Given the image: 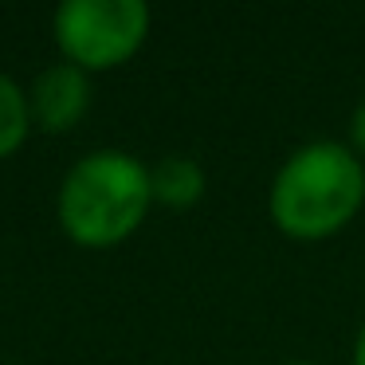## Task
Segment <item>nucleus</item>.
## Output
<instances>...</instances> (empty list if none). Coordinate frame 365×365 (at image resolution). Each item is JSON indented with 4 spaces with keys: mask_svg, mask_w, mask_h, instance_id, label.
I'll list each match as a JSON object with an SVG mask.
<instances>
[{
    "mask_svg": "<svg viewBox=\"0 0 365 365\" xmlns=\"http://www.w3.org/2000/svg\"><path fill=\"white\" fill-rule=\"evenodd\" d=\"M365 208V161L349 142L314 138L283 158L267 189L271 224L287 240H330Z\"/></svg>",
    "mask_w": 365,
    "mask_h": 365,
    "instance_id": "nucleus-1",
    "label": "nucleus"
},
{
    "mask_svg": "<svg viewBox=\"0 0 365 365\" xmlns=\"http://www.w3.org/2000/svg\"><path fill=\"white\" fill-rule=\"evenodd\" d=\"M153 12L142 0H63L51 12V36L67 63L98 75L130 63L150 40Z\"/></svg>",
    "mask_w": 365,
    "mask_h": 365,
    "instance_id": "nucleus-3",
    "label": "nucleus"
},
{
    "mask_svg": "<svg viewBox=\"0 0 365 365\" xmlns=\"http://www.w3.org/2000/svg\"><path fill=\"white\" fill-rule=\"evenodd\" d=\"M32 134L28 114V87H20L12 75L0 71V161H9Z\"/></svg>",
    "mask_w": 365,
    "mask_h": 365,
    "instance_id": "nucleus-6",
    "label": "nucleus"
},
{
    "mask_svg": "<svg viewBox=\"0 0 365 365\" xmlns=\"http://www.w3.org/2000/svg\"><path fill=\"white\" fill-rule=\"evenodd\" d=\"M153 208L150 165L126 150H91L56 189V220L71 244L103 252L130 240Z\"/></svg>",
    "mask_w": 365,
    "mask_h": 365,
    "instance_id": "nucleus-2",
    "label": "nucleus"
},
{
    "mask_svg": "<svg viewBox=\"0 0 365 365\" xmlns=\"http://www.w3.org/2000/svg\"><path fill=\"white\" fill-rule=\"evenodd\" d=\"M349 150L365 161V98L354 106V114H349Z\"/></svg>",
    "mask_w": 365,
    "mask_h": 365,
    "instance_id": "nucleus-7",
    "label": "nucleus"
},
{
    "mask_svg": "<svg viewBox=\"0 0 365 365\" xmlns=\"http://www.w3.org/2000/svg\"><path fill=\"white\" fill-rule=\"evenodd\" d=\"M91 103H95V83L67 59L48 63L28 87V114H32V130H40V134L75 130L87 118Z\"/></svg>",
    "mask_w": 365,
    "mask_h": 365,
    "instance_id": "nucleus-4",
    "label": "nucleus"
},
{
    "mask_svg": "<svg viewBox=\"0 0 365 365\" xmlns=\"http://www.w3.org/2000/svg\"><path fill=\"white\" fill-rule=\"evenodd\" d=\"M349 365H365V322L357 326V338H354V349H349Z\"/></svg>",
    "mask_w": 365,
    "mask_h": 365,
    "instance_id": "nucleus-8",
    "label": "nucleus"
},
{
    "mask_svg": "<svg viewBox=\"0 0 365 365\" xmlns=\"http://www.w3.org/2000/svg\"><path fill=\"white\" fill-rule=\"evenodd\" d=\"M283 365H318V361H283Z\"/></svg>",
    "mask_w": 365,
    "mask_h": 365,
    "instance_id": "nucleus-9",
    "label": "nucleus"
},
{
    "mask_svg": "<svg viewBox=\"0 0 365 365\" xmlns=\"http://www.w3.org/2000/svg\"><path fill=\"white\" fill-rule=\"evenodd\" d=\"M150 189H153V205L185 212V208L200 205V197L208 189V173L189 153H169V158L150 165Z\"/></svg>",
    "mask_w": 365,
    "mask_h": 365,
    "instance_id": "nucleus-5",
    "label": "nucleus"
}]
</instances>
